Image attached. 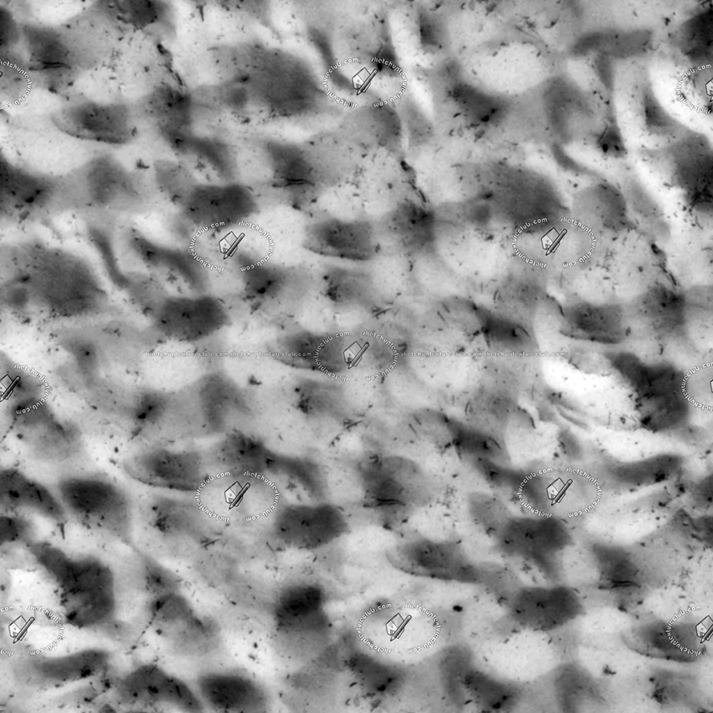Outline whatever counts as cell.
<instances>
[{"mask_svg": "<svg viewBox=\"0 0 713 713\" xmlns=\"http://www.w3.org/2000/svg\"><path fill=\"white\" fill-rule=\"evenodd\" d=\"M6 267L21 281L33 298L37 297L58 308H87L102 295L91 267L75 254L37 242L10 246Z\"/></svg>", "mask_w": 713, "mask_h": 713, "instance_id": "obj_1", "label": "cell"}, {"mask_svg": "<svg viewBox=\"0 0 713 713\" xmlns=\"http://www.w3.org/2000/svg\"><path fill=\"white\" fill-rule=\"evenodd\" d=\"M55 492L68 515L83 526L125 544L134 540V506L121 485L98 473L61 476Z\"/></svg>", "mask_w": 713, "mask_h": 713, "instance_id": "obj_2", "label": "cell"}, {"mask_svg": "<svg viewBox=\"0 0 713 713\" xmlns=\"http://www.w3.org/2000/svg\"><path fill=\"white\" fill-rule=\"evenodd\" d=\"M145 499L141 519L150 536L172 551L205 549L217 538L209 512L189 494L162 492Z\"/></svg>", "mask_w": 713, "mask_h": 713, "instance_id": "obj_3", "label": "cell"}, {"mask_svg": "<svg viewBox=\"0 0 713 713\" xmlns=\"http://www.w3.org/2000/svg\"><path fill=\"white\" fill-rule=\"evenodd\" d=\"M356 474L366 507L398 506L414 511L433 496L428 476L413 460L395 454L361 459Z\"/></svg>", "mask_w": 713, "mask_h": 713, "instance_id": "obj_4", "label": "cell"}, {"mask_svg": "<svg viewBox=\"0 0 713 713\" xmlns=\"http://www.w3.org/2000/svg\"><path fill=\"white\" fill-rule=\"evenodd\" d=\"M122 467L130 478L144 486L189 495L202 489L211 476L205 453L162 443L128 455Z\"/></svg>", "mask_w": 713, "mask_h": 713, "instance_id": "obj_5", "label": "cell"}, {"mask_svg": "<svg viewBox=\"0 0 713 713\" xmlns=\"http://www.w3.org/2000/svg\"><path fill=\"white\" fill-rule=\"evenodd\" d=\"M396 570L414 577L443 582L467 584L485 583V564L471 559L454 541L413 538L395 544L386 552Z\"/></svg>", "mask_w": 713, "mask_h": 713, "instance_id": "obj_6", "label": "cell"}, {"mask_svg": "<svg viewBox=\"0 0 713 713\" xmlns=\"http://www.w3.org/2000/svg\"><path fill=\"white\" fill-rule=\"evenodd\" d=\"M349 530L345 512L324 499L281 504L273 512L268 532L281 547L312 551L331 546Z\"/></svg>", "mask_w": 713, "mask_h": 713, "instance_id": "obj_7", "label": "cell"}, {"mask_svg": "<svg viewBox=\"0 0 713 713\" xmlns=\"http://www.w3.org/2000/svg\"><path fill=\"white\" fill-rule=\"evenodd\" d=\"M150 318L160 337L191 345L219 334L230 322L225 305L209 292L169 294Z\"/></svg>", "mask_w": 713, "mask_h": 713, "instance_id": "obj_8", "label": "cell"}, {"mask_svg": "<svg viewBox=\"0 0 713 713\" xmlns=\"http://www.w3.org/2000/svg\"><path fill=\"white\" fill-rule=\"evenodd\" d=\"M178 208L197 230L220 233L251 220L258 201L247 186L236 180L198 182Z\"/></svg>", "mask_w": 713, "mask_h": 713, "instance_id": "obj_9", "label": "cell"}, {"mask_svg": "<svg viewBox=\"0 0 713 713\" xmlns=\"http://www.w3.org/2000/svg\"><path fill=\"white\" fill-rule=\"evenodd\" d=\"M508 618L520 628L554 633L577 618L581 604L570 588L557 583L512 587L506 600Z\"/></svg>", "mask_w": 713, "mask_h": 713, "instance_id": "obj_10", "label": "cell"}, {"mask_svg": "<svg viewBox=\"0 0 713 713\" xmlns=\"http://www.w3.org/2000/svg\"><path fill=\"white\" fill-rule=\"evenodd\" d=\"M189 389L196 408L197 437L218 438L247 429L244 423L252 415L250 398L224 373L208 372Z\"/></svg>", "mask_w": 713, "mask_h": 713, "instance_id": "obj_11", "label": "cell"}, {"mask_svg": "<svg viewBox=\"0 0 713 713\" xmlns=\"http://www.w3.org/2000/svg\"><path fill=\"white\" fill-rule=\"evenodd\" d=\"M247 253L235 256V266L244 296L258 313L272 316L304 291L308 280L305 270Z\"/></svg>", "mask_w": 713, "mask_h": 713, "instance_id": "obj_12", "label": "cell"}, {"mask_svg": "<svg viewBox=\"0 0 713 713\" xmlns=\"http://www.w3.org/2000/svg\"><path fill=\"white\" fill-rule=\"evenodd\" d=\"M510 556L526 561L552 575L558 555L570 543L565 526L549 515L512 516L494 538Z\"/></svg>", "mask_w": 713, "mask_h": 713, "instance_id": "obj_13", "label": "cell"}, {"mask_svg": "<svg viewBox=\"0 0 713 713\" xmlns=\"http://www.w3.org/2000/svg\"><path fill=\"white\" fill-rule=\"evenodd\" d=\"M279 452L248 429L226 433L205 453L211 471L239 483L276 476Z\"/></svg>", "mask_w": 713, "mask_h": 713, "instance_id": "obj_14", "label": "cell"}, {"mask_svg": "<svg viewBox=\"0 0 713 713\" xmlns=\"http://www.w3.org/2000/svg\"><path fill=\"white\" fill-rule=\"evenodd\" d=\"M310 251L331 258L368 262L379 253L375 225L364 219L324 217L310 224L304 237Z\"/></svg>", "mask_w": 713, "mask_h": 713, "instance_id": "obj_15", "label": "cell"}, {"mask_svg": "<svg viewBox=\"0 0 713 713\" xmlns=\"http://www.w3.org/2000/svg\"><path fill=\"white\" fill-rule=\"evenodd\" d=\"M1 203L6 214L35 215L72 201L71 184L1 162Z\"/></svg>", "mask_w": 713, "mask_h": 713, "instance_id": "obj_16", "label": "cell"}, {"mask_svg": "<svg viewBox=\"0 0 713 713\" xmlns=\"http://www.w3.org/2000/svg\"><path fill=\"white\" fill-rule=\"evenodd\" d=\"M258 146L274 186L282 192L309 194L336 181L329 166L296 144L265 137Z\"/></svg>", "mask_w": 713, "mask_h": 713, "instance_id": "obj_17", "label": "cell"}, {"mask_svg": "<svg viewBox=\"0 0 713 713\" xmlns=\"http://www.w3.org/2000/svg\"><path fill=\"white\" fill-rule=\"evenodd\" d=\"M129 242L155 276L187 290L188 294L209 292V269L189 248L162 244L139 232H131Z\"/></svg>", "mask_w": 713, "mask_h": 713, "instance_id": "obj_18", "label": "cell"}, {"mask_svg": "<svg viewBox=\"0 0 713 713\" xmlns=\"http://www.w3.org/2000/svg\"><path fill=\"white\" fill-rule=\"evenodd\" d=\"M194 687L205 707L221 712H265L271 707L269 691L258 680L237 668L205 671Z\"/></svg>", "mask_w": 713, "mask_h": 713, "instance_id": "obj_19", "label": "cell"}, {"mask_svg": "<svg viewBox=\"0 0 713 713\" xmlns=\"http://www.w3.org/2000/svg\"><path fill=\"white\" fill-rule=\"evenodd\" d=\"M28 550L65 595L112 590L111 570L99 558L89 554L72 556L53 543L40 540Z\"/></svg>", "mask_w": 713, "mask_h": 713, "instance_id": "obj_20", "label": "cell"}, {"mask_svg": "<svg viewBox=\"0 0 713 713\" xmlns=\"http://www.w3.org/2000/svg\"><path fill=\"white\" fill-rule=\"evenodd\" d=\"M120 688L125 696L143 705L167 706L190 713L206 708L194 687L153 663L133 670Z\"/></svg>", "mask_w": 713, "mask_h": 713, "instance_id": "obj_21", "label": "cell"}, {"mask_svg": "<svg viewBox=\"0 0 713 713\" xmlns=\"http://www.w3.org/2000/svg\"><path fill=\"white\" fill-rule=\"evenodd\" d=\"M624 641L643 655L676 662L694 661L702 653V637L696 627L685 622L657 620L631 628Z\"/></svg>", "mask_w": 713, "mask_h": 713, "instance_id": "obj_22", "label": "cell"}, {"mask_svg": "<svg viewBox=\"0 0 713 713\" xmlns=\"http://www.w3.org/2000/svg\"><path fill=\"white\" fill-rule=\"evenodd\" d=\"M54 123L63 132L75 137L109 144L125 143L133 134L127 109L118 104L70 106L56 114Z\"/></svg>", "mask_w": 713, "mask_h": 713, "instance_id": "obj_23", "label": "cell"}, {"mask_svg": "<svg viewBox=\"0 0 713 713\" xmlns=\"http://www.w3.org/2000/svg\"><path fill=\"white\" fill-rule=\"evenodd\" d=\"M0 507L1 512L33 515L57 526L69 519L55 491L14 467L1 469Z\"/></svg>", "mask_w": 713, "mask_h": 713, "instance_id": "obj_24", "label": "cell"}, {"mask_svg": "<svg viewBox=\"0 0 713 713\" xmlns=\"http://www.w3.org/2000/svg\"><path fill=\"white\" fill-rule=\"evenodd\" d=\"M167 144L178 156L189 163V169L206 179L205 182H226L235 180L237 158L231 146L214 136L194 133L191 128L173 132Z\"/></svg>", "mask_w": 713, "mask_h": 713, "instance_id": "obj_25", "label": "cell"}, {"mask_svg": "<svg viewBox=\"0 0 713 713\" xmlns=\"http://www.w3.org/2000/svg\"><path fill=\"white\" fill-rule=\"evenodd\" d=\"M78 179V192L84 199L103 207L125 208L141 204V184L116 161L102 157L89 164Z\"/></svg>", "mask_w": 713, "mask_h": 713, "instance_id": "obj_26", "label": "cell"}, {"mask_svg": "<svg viewBox=\"0 0 713 713\" xmlns=\"http://www.w3.org/2000/svg\"><path fill=\"white\" fill-rule=\"evenodd\" d=\"M562 331L590 342L616 345L627 332L624 310L611 304L578 302L563 308Z\"/></svg>", "mask_w": 713, "mask_h": 713, "instance_id": "obj_27", "label": "cell"}, {"mask_svg": "<svg viewBox=\"0 0 713 713\" xmlns=\"http://www.w3.org/2000/svg\"><path fill=\"white\" fill-rule=\"evenodd\" d=\"M326 602V593L321 586L298 580L283 586L276 592L272 598L269 610L279 632L295 633L318 618Z\"/></svg>", "mask_w": 713, "mask_h": 713, "instance_id": "obj_28", "label": "cell"}, {"mask_svg": "<svg viewBox=\"0 0 713 713\" xmlns=\"http://www.w3.org/2000/svg\"><path fill=\"white\" fill-rule=\"evenodd\" d=\"M608 355L612 369L624 379L638 397L684 391V373L668 362L645 361L627 351Z\"/></svg>", "mask_w": 713, "mask_h": 713, "instance_id": "obj_29", "label": "cell"}, {"mask_svg": "<svg viewBox=\"0 0 713 713\" xmlns=\"http://www.w3.org/2000/svg\"><path fill=\"white\" fill-rule=\"evenodd\" d=\"M467 699L489 712H508L531 701L530 689L520 683L483 670L476 665L464 677Z\"/></svg>", "mask_w": 713, "mask_h": 713, "instance_id": "obj_30", "label": "cell"}, {"mask_svg": "<svg viewBox=\"0 0 713 713\" xmlns=\"http://www.w3.org/2000/svg\"><path fill=\"white\" fill-rule=\"evenodd\" d=\"M576 214L582 224L600 234L614 233L627 220V207L620 191L606 183L590 185L579 194Z\"/></svg>", "mask_w": 713, "mask_h": 713, "instance_id": "obj_31", "label": "cell"}, {"mask_svg": "<svg viewBox=\"0 0 713 713\" xmlns=\"http://www.w3.org/2000/svg\"><path fill=\"white\" fill-rule=\"evenodd\" d=\"M428 218L421 207L403 201L375 225L380 245L383 241L402 253H412L422 247L428 234Z\"/></svg>", "mask_w": 713, "mask_h": 713, "instance_id": "obj_32", "label": "cell"}, {"mask_svg": "<svg viewBox=\"0 0 713 713\" xmlns=\"http://www.w3.org/2000/svg\"><path fill=\"white\" fill-rule=\"evenodd\" d=\"M637 410L642 425L648 430L665 432L685 425L691 405L684 391L638 397Z\"/></svg>", "mask_w": 713, "mask_h": 713, "instance_id": "obj_33", "label": "cell"}, {"mask_svg": "<svg viewBox=\"0 0 713 713\" xmlns=\"http://www.w3.org/2000/svg\"><path fill=\"white\" fill-rule=\"evenodd\" d=\"M164 636L175 654L198 658L214 652L219 646L221 629L213 618L196 612Z\"/></svg>", "mask_w": 713, "mask_h": 713, "instance_id": "obj_34", "label": "cell"}, {"mask_svg": "<svg viewBox=\"0 0 713 713\" xmlns=\"http://www.w3.org/2000/svg\"><path fill=\"white\" fill-rule=\"evenodd\" d=\"M146 106L159 127L191 128L198 111L192 93L167 84L149 95Z\"/></svg>", "mask_w": 713, "mask_h": 713, "instance_id": "obj_35", "label": "cell"}, {"mask_svg": "<svg viewBox=\"0 0 713 713\" xmlns=\"http://www.w3.org/2000/svg\"><path fill=\"white\" fill-rule=\"evenodd\" d=\"M638 306L641 318L657 331L671 333L682 329L687 318L686 299L666 288L646 292Z\"/></svg>", "mask_w": 713, "mask_h": 713, "instance_id": "obj_36", "label": "cell"}, {"mask_svg": "<svg viewBox=\"0 0 713 713\" xmlns=\"http://www.w3.org/2000/svg\"><path fill=\"white\" fill-rule=\"evenodd\" d=\"M451 448L470 463L489 461L508 464L509 462L504 438L455 419Z\"/></svg>", "mask_w": 713, "mask_h": 713, "instance_id": "obj_37", "label": "cell"}, {"mask_svg": "<svg viewBox=\"0 0 713 713\" xmlns=\"http://www.w3.org/2000/svg\"><path fill=\"white\" fill-rule=\"evenodd\" d=\"M104 661V657L99 651H84L40 660L33 665L32 668L39 679L52 682H67L95 674Z\"/></svg>", "mask_w": 713, "mask_h": 713, "instance_id": "obj_38", "label": "cell"}, {"mask_svg": "<svg viewBox=\"0 0 713 713\" xmlns=\"http://www.w3.org/2000/svg\"><path fill=\"white\" fill-rule=\"evenodd\" d=\"M116 17L140 28L163 24L175 27V13L170 4L162 1H119L103 5Z\"/></svg>", "mask_w": 713, "mask_h": 713, "instance_id": "obj_39", "label": "cell"}, {"mask_svg": "<svg viewBox=\"0 0 713 713\" xmlns=\"http://www.w3.org/2000/svg\"><path fill=\"white\" fill-rule=\"evenodd\" d=\"M152 180L157 191L178 207L198 182L186 164L171 159L155 163Z\"/></svg>", "mask_w": 713, "mask_h": 713, "instance_id": "obj_40", "label": "cell"}, {"mask_svg": "<svg viewBox=\"0 0 713 713\" xmlns=\"http://www.w3.org/2000/svg\"><path fill=\"white\" fill-rule=\"evenodd\" d=\"M324 276L327 293L334 301L359 302L371 295V277L363 271L333 267Z\"/></svg>", "mask_w": 713, "mask_h": 713, "instance_id": "obj_41", "label": "cell"}, {"mask_svg": "<svg viewBox=\"0 0 713 713\" xmlns=\"http://www.w3.org/2000/svg\"><path fill=\"white\" fill-rule=\"evenodd\" d=\"M467 510L474 524L494 538L513 516L501 499L486 492L471 494L467 501Z\"/></svg>", "mask_w": 713, "mask_h": 713, "instance_id": "obj_42", "label": "cell"}, {"mask_svg": "<svg viewBox=\"0 0 713 713\" xmlns=\"http://www.w3.org/2000/svg\"><path fill=\"white\" fill-rule=\"evenodd\" d=\"M197 611L181 590L152 597L148 605L150 619L162 635L193 616Z\"/></svg>", "mask_w": 713, "mask_h": 713, "instance_id": "obj_43", "label": "cell"}, {"mask_svg": "<svg viewBox=\"0 0 713 713\" xmlns=\"http://www.w3.org/2000/svg\"><path fill=\"white\" fill-rule=\"evenodd\" d=\"M206 107L242 113L253 106L252 94L246 81L239 79H222L214 85L201 88Z\"/></svg>", "mask_w": 713, "mask_h": 713, "instance_id": "obj_44", "label": "cell"}, {"mask_svg": "<svg viewBox=\"0 0 713 713\" xmlns=\"http://www.w3.org/2000/svg\"><path fill=\"white\" fill-rule=\"evenodd\" d=\"M138 565L142 584L152 597L181 590L180 577L152 555L139 551Z\"/></svg>", "mask_w": 713, "mask_h": 713, "instance_id": "obj_45", "label": "cell"}, {"mask_svg": "<svg viewBox=\"0 0 713 713\" xmlns=\"http://www.w3.org/2000/svg\"><path fill=\"white\" fill-rule=\"evenodd\" d=\"M415 430L425 442L437 448L452 447L453 418L434 409H426L414 416Z\"/></svg>", "mask_w": 713, "mask_h": 713, "instance_id": "obj_46", "label": "cell"}, {"mask_svg": "<svg viewBox=\"0 0 713 713\" xmlns=\"http://www.w3.org/2000/svg\"><path fill=\"white\" fill-rule=\"evenodd\" d=\"M1 384L10 401L40 398L42 390L37 377L7 358L1 363Z\"/></svg>", "mask_w": 713, "mask_h": 713, "instance_id": "obj_47", "label": "cell"}, {"mask_svg": "<svg viewBox=\"0 0 713 713\" xmlns=\"http://www.w3.org/2000/svg\"><path fill=\"white\" fill-rule=\"evenodd\" d=\"M37 529L26 515L1 512L0 515V543L1 547L22 546L27 548L37 540Z\"/></svg>", "mask_w": 713, "mask_h": 713, "instance_id": "obj_48", "label": "cell"}, {"mask_svg": "<svg viewBox=\"0 0 713 713\" xmlns=\"http://www.w3.org/2000/svg\"><path fill=\"white\" fill-rule=\"evenodd\" d=\"M674 459L661 456L618 469V477L624 482L642 484L657 482L671 475L677 468Z\"/></svg>", "mask_w": 713, "mask_h": 713, "instance_id": "obj_49", "label": "cell"}, {"mask_svg": "<svg viewBox=\"0 0 713 713\" xmlns=\"http://www.w3.org/2000/svg\"><path fill=\"white\" fill-rule=\"evenodd\" d=\"M88 233L111 280L118 287L127 288L130 276L123 273L118 263L111 236L105 230L96 227H91Z\"/></svg>", "mask_w": 713, "mask_h": 713, "instance_id": "obj_50", "label": "cell"}, {"mask_svg": "<svg viewBox=\"0 0 713 713\" xmlns=\"http://www.w3.org/2000/svg\"><path fill=\"white\" fill-rule=\"evenodd\" d=\"M33 39L30 45L32 55L35 59L43 65H61L64 64L68 50L64 49L62 44L53 38L47 33H33Z\"/></svg>", "mask_w": 713, "mask_h": 713, "instance_id": "obj_51", "label": "cell"}, {"mask_svg": "<svg viewBox=\"0 0 713 713\" xmlns=\"http://www.w3.org/2000/svg\"><path fill=\"white\" fill-rule=\"evenodd\" d=\"M229 10L237 11L262 24L271 26V8L266 1H230L220 2Z\"/></svg>", "mask_w": 713, "mask_h": 713, "instance_id": "obj_52", "label": "cell"}, {"mask_svg": "<svg viewBox=\"0 0 713 713\" xmlns=\"http://www.w3.org/2000/svg\"><path fill=\"white\" fill-rule=\"evenodd\" d=\"M572 362L578 368L590 372H603L612 369L608 354L587 349H576L571 352Z\"/></svg>", "mask_w": 713, "mask_h": 713, "instance_id": "obj_53", "label": "cell"}, {"mask_svg": "<svg viewBox=\"0 0 713 713\" xmlns=\"http://www.w3.org/2000/svg\"><path fill=\"white\" fill-rule=\"evenodd\" d=\"M68 350L75 358L77 363L85 370H92L96 366L97 356L95 348L83 340H72L68 345Z\"/></svg>", "mask_w": 713, "mask_h": 713, "instance_id": "obj_54", "label": "cell"}, {"mask_svg": "<svg viewBox=\"0 0 713 713\" xmlns=\"http://www.w3.org/2000/svg\"><path fill=\"white\" fill-rule=\"evenodd\" d=\"M561 449L568 457H576L581 452L579 441L572 434L565 432L559 437Z\"/></svg>", "mask_w": 713, "mask_h": 713, "instance_id": "obj_55", "label": "cell"}]
</instances>
